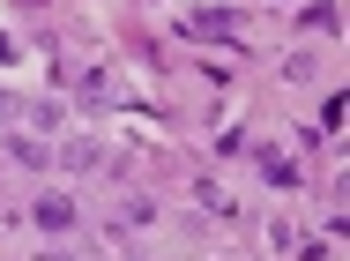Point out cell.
I'll return each instance as SVG.
<instances>
[{"label": "cell", "instance_id": "obj_1", "mask_svg": "<svg viewBox=\"0 0 350 261\" xmlns=\"http://www.w3.org/2000/svg\"><path fill=\"white\" fill-rule=\"evenodd\" d=\"M187 30H194V38H246V30H239L224 8H209V15H187Z\"/></svg>", "mask_w": 350, "mask_h": 261}, {"label": "cell", "instance_id": "obj_2", "mask_svg": "<svg viewBox=\"0 0 350 261\" xmlns=\"http://www.w3.org/2000/svg\"><path fill=\"white\" fill-rule=\"evenodd\" d=\"M38 224H45V232H68L75 209H68V201H38Z\"/></svg>", "mask_w": 350, "mask_h": 261}]
</instances>
